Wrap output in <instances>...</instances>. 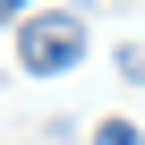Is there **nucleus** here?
<instances>
[{"instance_id":"f257e3e1","label":"nucleus","mask_w":145,"mask_h":145,"mask_svg":"<svg viewBox=\"0 0 145 145\" xmlns=\"http://www.w3.org/2000/svg\"><path fill=\"white\" fill-rule=\"evenodd\" d=\"M77 60H86V26L68 17V9L17 26V68H26V77H60V68H77Z\"/></svg>"},{"instance_id":"7ed1b4c3","label":"nucleus","mask_w":145,"mask_h":145,"mask_svg":"<svg viewBox=\"0 0 145 145\" xmlns=\"http://www.w3.org/2000/svg\"><path fill=\"white\" fill-rule=\"evenodd\" d=\"M120 77H128V86H145V43H128V51H120Z\"/></svg>"},{"instance_id":"f03ea898","label":"nucleus","mask_w":145,"mask_h":145,"mask_svg":"<svg viewBox=\"0 0 145 145\" xmlns=\"http://www.w3.org/2000/svg\"><path fill=\"white\" fill-rule=\"evenodd\" d=\"M94 145H145V137H137V120H103V128H94Z\"/></svg>"}]
</instances>
